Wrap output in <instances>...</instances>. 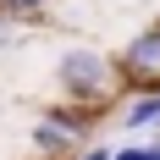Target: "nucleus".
<instances>
[{"label":"nucleus","mask_w":160,"mask_h":160,"mask_svg":"<svg viewBox=\"0 0 160 160\" xmlns=\"http://www.w3.org/2000/svg\"><path fill=\"white\" fill-rule=\"evenodd\" d=\"M122 66H127L138 83L160 88V28H144V33H138V39L122 50Z\"/></svg>","instance_id":"2"},{"label":"nucleus","mask_w":160,"mask_h":160,"mask_svg":"<svg viewBox=\"0 0 160 160\" xmlns=\"http://www.w3.org/2000/svg\"><path fill=\"white\" fill-rule=\"evenodd\" d=\"M111 160H155V149H149V144H127L122 155H111Z\"/></svg>","instance_id":"6"},{"label":"nucleus","mask_w":160,"mask_h":160,"mask_svg":"<svg viewBox=\"0 0 160 160\" xmlns=\"http://www.w3.org/2000/svg\"><path fill=\"white\" fill-rule=\"evenodd\" d=\"M127 127H149V122H160V88H149L144 99H132V111L122 116Z\"/></svg>","instance_id":"3"},{"label":"nucleus","mask_w":160,"mask_h":160,"mask_svg":"<svg viewBox=\"0 0 160 160\" xmlns=\"http://www.w3.org/2000/svg\"><path fill=\"white\" fill-rule=\"evenodd\" d=\"M33 144L39 149H66V132L55 127V122H39V127H33Z\"/></svg>","instance_id":"4"},{"label":"nucleus","mask_w":160,"mask_h":160,"mask_svg":"<svg viewBox=\"0 0 160 160\" xmlns=\"http://www.w3.org/2000/svg\"><path fill=\"white\" fill-rule=\"evenodd\" d=\"M55 83H61L72 99H105L111 83H116V72H111V61H105L99 50L72 44V50H61V61H55Z\"/></svg>","instance_id":"1"},{"label":"nucleus","mask_w":160,"mask_h":160,"mask_svg":"<svg viewBox=\"0 0 160 160\" xmlns=\"http://www.w3.org/2000/svg\"><path fill=\"white\" fill-rule=\"evenodd\" d=\"M39 6H50V0H0V17H28Z\"/></svg>","instance_id":"5"},{"label":"nucleus","mask_w":160,"mask_h":160,"mask_svg":"<svg viewBox=\"0 0 160 160\" xmlns=\"http://www.w3.org/2000/svg\"><path fill=\"white\" fill-rule=\"evenodd\" d=\"M155 160H160V149H155Z\"/></svg>","instance_id":"8"},{"label":"nucleus","mask_w":160,"mask_h":160,"mask_svg":"<svg viewBox=\"0 0 160 160\" xmlns=\"http://www.w3.org/2000/svg\"><path fill=\"white\" fill-rule=\"evenodd\" d=\"M83 160H111V149H94V155H83Z\"/></svg>","instance_id":"7"}]
</instances>
